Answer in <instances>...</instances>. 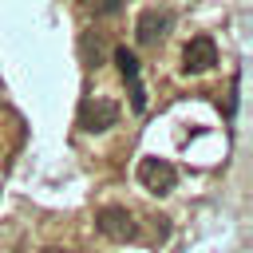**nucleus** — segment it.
<instances>
[{"label": "nucleus", "mask_w": 253, "mask_h": 253, "mask_svg": "<svg viewBox=\"0 0 253 253\" xmlns=\"http://www.w3.org/2000/svg\"><path fill=\"white\" fill-rule=\"evenodd\" d=\"M79 59H83V67H99L107 59V43H103L99 32H83L79 36Z\"/></svg>", "instance_id": "6"}, {"label": "nucleus", "mask_w": 253, "mask_h": 253, "mask_svg": "<svg viewBox=\"0 0 253 253\" xmlns=\"http://www.w3.org/2000/svg\"><path fill=\"white\" fill-rule=\"evenodd\" d=\"M217 63V43L213 36H194L186 47H182V71L186 75H202Z\"/></svg>", "instance_id": "5"}, {"label": "nucleus", "mask_w": 253, "mask_h": 253, "mask_svg": "<svg viewBox=\"0 0 253 253\" xmlns=\"http://www.w3.org/2000/svg\"><path fill=\"white\" fill-rule=\"evenodd\" d=\"M111 55H115V67H119V75H123L126 83H138V55H134L126 43H119Z\"/></svg>", "instance_id": "7"}, {"label": "nucleus", "mask_w": 253, "mask_h": 253, "mask_svg": "<svg viewBox=\"0 0 253 253\" xmlns=\"http://www.w3.org/2000/svg\"><path fill=\"white\" fill-rule=\"evenodd\" d=\"M95 225H99V233L111 237V241H134V237H138V221H134V213H130L126 206H103V210L95 213Z\"/></svg>", "instance_id": "1"}, {"label": "nucleus", "mask_w": 253, "mask_h": 253, "mask_svg": "<svg viewBox=\"0 0 253 253\" xmlns=\"http://www.w3.org/2000/svg\"><path fill=\"white\" fill-rule=\"evenodd\" d=\"M87 4V12H95V16H119L123 12V0H83Z\"/></svg>", "instance_id": "8"}, {"label": "nucleus", "mask_w": 253, "mask_h": 253, "mask_svg": "<svg viewBox=\"0 0 253 253\" xmlns=\"http://www.w3.org/2000/svg\"><path fill=\"white\" fill-rule=\"evenodd\" d=\"M119 115H123V111H119V103H111V99H99V95H95V99H83V103H79V130H91V134H95V130H107V126L119 123Z\"/></svg>", "instance_id": "3"}, {"label": "nucleus", "mask_w": 253, "mask_h": 253, "mask_svg": "<svg viewBox=\"0 0 253 253\" xmlns=\"http://www.w3.org/2000/svg\"><path fill=\"white\" fill-rule=\"evenodd\" d=\"M43 253H67V249H43Z\"/></svg>", "instance_id": "9"}, {"label": "nucleus", "mask_w": 253, "mask_h": 253, "mask_svg": "<svg viewBox=\"0 0 253 253\" xmlns=\"http://www.w3.org/2000/svg\"><path fill=\"white\" fill-rule=\"evenodd\" d=\"M138 182H142L150 194H170V190H174V182H178V170H174V162H166V158L150 154V158H142V162H138Z\"/></svg>", "instance_id": "4"}, {"label": "nucleus", "mask_w": 253, "mask_h": 253, "mask_svg": "<svg viewBox=\"0 0 253 253\" xmlns=\"http://www.w3.org/2000/svg\"><path fill=\"white\" fill-rule=\"evenodd\" d=\"M170 24H174V16H170L166 8H142L138 20H134V40H138L142 47H158V43L166 40Z\"/></svg>", "instance_id": "2"}]
</instances>
